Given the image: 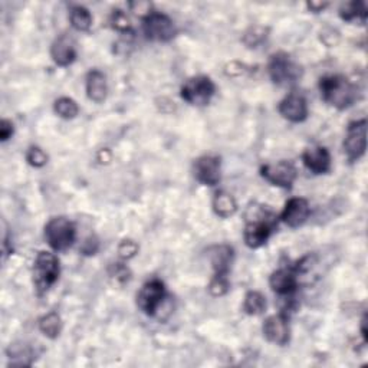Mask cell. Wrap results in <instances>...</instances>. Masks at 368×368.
<instances>
[{"label":"cell","instance_id":"1","mask_svg":"<svg viewBox=\"0 0 368 368\" xmlns=\"http://www.w3.org/2000/svg\"><path fill=\"white\" fill-rule=\"evenodd\" d=\"M276 228V216L262 205H250L246 211L244 240L248 248L259 249L271 237Z\"/></svg>","mask_w":368,"mask_h":368},{"label":"cell","instance_id":"2","mask_svg":"<svg viewBox=\"0 0 368 368\" xmlns=\"http://www.w3.org/2000/svg\"><path fill=\"white\" fill-rule=\"evenodd\" d=\"M322 100L337 109H347L358 100V88L341 75H328L319 81Z\"/></svg>","mask_w":368,"mask_h":368},{"label":"cell","instance_id":"3","mask_svg":"<svg viewBox=\"0 0 368 368\" xmlns=\"http://www.w3.org/2000/svg\"><path fill=\"white\" fill-rule=\"evenodd\" d=\"M61 266L58 258L51 252L42 250L34 262V284L38 295L47 293L58 280Z\"/></svg>","mask_w":368,"mask_h":368},{"label":"cell","instance_id":"4","mask_svg":"<svg viewBox=\"0 0 368 368\" xmlns=\"http://www.w3.org/2000/svg\"><path fill=\"white\" fill-rule=\"evenodd\" d=\"M45 239L53 250L64 252L75 242V224L66 218H52L45 226Z\"/></svg>","mask_w":368,"mask_h":368},{"label":"cell","instance_id":"5","mask_svg":"<svg viewBox=\"0 0 368 368\" xmlns=\"http://www.w3.org/2000/svg\"><path fill=\"white\" fill-rule=\"evenodd\" d=\"M267 73L272 82L279 87L292 85L301 78V66L293 62L291 56L285 52H278L271 56V61L267 65Z\"/></svg>","mask_w":368,"mask_h":368},{"label":"cell","instance_id":"6","mask_svg":"<svg viewBox=\"0 0 368 368\" xmlns=\"http://www.w3.org/2000/svg\"><path fill=\"white\" fill-rule=\"evenodd\" d=\"M216 92V85L209 77L199 75L189 78L183 83L180 95L184 101L190 105L205 107L210 103Z\"/></svg>","mask_w":368,"mask_h":368},{"label":"cell","instance_id":"7","mask_svg":"<svg viewBox=\"0 0 368 368\" xmlns=\"http://www.w3.org/2000/svg\"><path fill=\"white\" fill-rule=\"evenodd\" d=\"M143 32L148 40L153 42H170L176 34V25L166 13L153 10L143 19Z\"/></svg>","mask_w":368,"mask_h":368},{"label":"cell","instance_id":"8","mask_svg":"<svg viewBox=\"0 0 368 368\" xmlns=\"http://www.w3.org/2000/svg\"><path fill=\"white\" fill-rule=\"evenodd\" d=\"M166 300V285L160 279H151L143 285L137 295V306L141 313L154 317Z\"/></svg>","mask_w":368,"mask_h":368},{"label":"cell","instance_id":"9","mask_svg":"<svg viewBox=\"0 0 368 368\" xmlns=\"http://www.w3.org/2000/svg\"><path fill=\"white\" fill-rule=\"evenodd\" d=\"M367 150V120L352 121L348 124L345 140H344V153L348 161H358Z\"/></svg>","mask_w":368,"mask_h":368},{"label":"cell","instance_id":"10","mask_svg":"<svg viewBox=\"0 0 368 368\" xmlns=\"http://www.w3.org/2000/svg\"><path fill=\"white\" fill-rule=\"evenodd\" d=\"M261 176L276 187L291 189L296 177H298V170H296L293 163L288 160H280L276 163L262 166Z\"/></svg>","mask_w":368,"mask_h":368},{"label":"cell","instance_id":"11","mask_svg":"<svg viewBox=\"0 0 368 368\" xmlns=\"http://www.w3.org/2000/svg\"><path fill=\"white\" fill-rule=\"evenodd\" d=\"M196 180L205 186L213 187L219 184L222 177V161L218 155H202L193 166Z\"/></svg>","mask_w":368,"mask_h":368},{"label":"cell","instance_id":"12","mask_svg":"<svg viewBox=\"0 0 368 368\" xmlns=\"http://www.w3.org/2000/svg\"><path fill=\"white\" fill-rule=\"evenodd\" d=\"M263 335L269 343L275 345H287L291 338V328H289V318L288 314L280 313L266 318L263 322Z\"/></svg>","mask_w":368,"mask_h":368},{"label":"cell","instance_id":"13","mask_svg":"<svg viewBox=\"0 0 368 368\" xmlns=\"http://www.w3.org/2000/svg\"><path fill=\"white\" fill-rule=\"evenodd\" d=\"M269 285L282 298H291L300 288V280L292 267H280L269 278Z\"/></svg>","mask_w":368,"mask_h":368},{"label":"cell","instance_id":"14","mask_svg":"<svg viewBox=\"0 0 368 368\" xmlns=\"http://www.w3.org/2000/svg\"><path fill=\"white\" fill-rule=\"evenodd\" d=\"M279 114L291 122H302L308 118V103L305 96L298 92L288 94L279 103Z\"/></svg>","mask_w":368,"mask_h":368},{"label":"cell","instance_id":"15","mask_svg":"<svg viewBox=\"0 0 368 368\" xmlns=\"http://www.w3.org/2000/svg\"><path fill=\"white\" fill-rule=\"evenodd\" d=\"M311 215V207L306 199L302 197H292L287 202L284 211L280 213V220L284 222L289 228L295 229L302 226Z\"/></svg>","mask_w":368,"mask_h":368},{"label":"cell","instance_id":"16","mask_svg":"<svg viewBox=\"0 0 368 368\" xmlns=\"http://www.w3.org/2000/svg\"><path fill=\"white\" fill-rule=\"evenodd\" d=\"M302 161L314 174H327L331 170V154L322 146L306 148L302 154Z\"/></svg>","mask_w":368,"mask_h":368},{"label":"cell","instance_id":"17","mask_svg":"<svg viewBox=\"0 0 368 368\" xmlns=\"http://www.w3.org/2000/svg\"><path fill=\"white\" fill-rule=\"evenodd\" d=\"M51 56L58 66H69L77 60V45L75 40L69 35H61L53 40L51 47Z\"/></svg>","mask_w":368,"mask_h":368},{"label":"cell","instance_id":"18","mask_svg":"<svg viewBox=\"0 0 368 368\" xmlns=\"http://www.w3.org/2000/svg\"><path fill=\"white\" fill-rule=\"evenodd\" d=\"M108 94V85L105 75L98 69H92L87 75V95L91 101L101 104Z\"/></svg>","mask_w":368,"mask_h":368},{"label":"cell","instance_id":"19","mask_svg":"<svg viewBox=\"0 0 368 368\" xmlns=\"http://www.w3.org/2000/svg\"><path fill=\"white\" fill-rule=\"evenodd\" d=\"M233 257V248H231L229 245H219L211 248L210 262L215 269V275H229Z\"/></svg>","mask_w":368,"mask_h":368},{"label":"cell","instance_id":"20","mask_svg":"<svg viewBox=\"0 0 368 368\" xmlns=\"http://www.w3.org/2000/svg\"><path fill=\"white\" fill-rule=\"evenodd\" d=\"M211 206H213L215 213L222 219H228L237 211V203L235 200V197L224 190H219L215 194Z\"/></svg>","mask_w":368,"mask_h":368},{"label":"cell","instance_id":"21","mask_svg":"<svg viewBox=\"0 0 368 368\" xmlns=\"http://www.w3.org/2000/svg\"><path fill=\"white\" fill-rule=\"evenodd\" d=\"M70 25L78 32H88L92 26V15L91 12L83 6H73L69 10Z\"/></svg>","mask_w":368,"mask_h":368},{"label":"cell","instance_id":"22","mask_svg":"<svg viewBox=\"0 0 368 368\" xmlns=\"http://www.w3.org/2000/svg\"><path fill=\"white\" fill-rule=\"evenodd\" d=\"M38 325L40 332L51 339L58 338L62 331V319L56 313H49L44 315L39 319Z\"/></svg>","mask_w":368,"mask_h":368},{"label":"cell","instance_id":"23","mask_svg":"<svg viewBox=\"0 0 368 368\" xmlns=\"http://www.w3.org/2000/svg\"><path fill=\"white\" fill-rule=\"evenodd\" d=\"M367 5L364 2H351L345 3L339 9V16L345 22H361L365 23L367 21Z\"/></svg>","mask_w":368,"mask_h":368},{"label":"cell","instance_id":"24","mask_svg":"<svg viewBox=\"0 0 368 368\" xmlns=\"http://www.w3.org/2000/svg\"><path fill=\"white\" fill-rule=\"evenodd\" d=\"M266 309V298L258 291H249L244 301L245 314L250 317H257L265 313Z\"/></svg>","mask_w":368,"mask_h":368},{"label":"cell","instance_id":"25","mask_svg":"<svg viewBox=\"0 0 368 368\" xmlns=\"http://www.w3.org/2000/svg\"><path fill=\"white\" fill-rule=\"evenodd\" d=\"M53 111H55L56 116L64 118V120H73V118H75L78 116L79 107L73 100V98L61 96V98H58V100L55 101Z\"/></svg>","mask_w":368,"mask_h":368},{"label":"cell","instance_id":"26","mask_svg":"<svg viewBox=\"0 0 368 368\" xmlns=\"http://www.w3.org/2000/svg\"><path fill=\"white\" fill-rule=\"evenodd\" d=\"M9 358H10V365H31L34 354L32 350L22 344V345H12L9 350Z\"/></svg>","mask_w":368,"mask_h":368},{"label":"cell","instance_id":"27","mask_svg":"<svg viewBox=\"0 0 368 368\" xmlns=\"http://www.w3.org/2000/svg\"><path fill=\"white\" fill-rule=\"evenodd\" d=\"M231 284L228 275H213V278L210 279V284L207 287L209 292L213 296H223L229 292Z\"/></svg>","mask_w":368,"mask_h":368},{"label":"cell","instance_id":"28","mask_svg":"<svg viewBox=\"0 0 368 368\" xmlns=\"http://www.w3.org/2000/svg\"><path fill=\"white\" fill-rule=\"evenodd\" d=\"M266 32L267 29H265L262 26H253L245 34L244 42L249 48H257V45H259L263 39H266Z\"/></svg>","mask_w":368,"mask_h":368},{"label":"cell","instance_id":"29","mask_svg":"<svg viewBox=\"0 0 368 368\" xmlns=\"http://www.w3.org/2000/svg\"><path fill=\"white\" fill-rule=\"evenodd\" d=\"M111 25L118 32H131L133 31V26L130 23L129 16H127L125 13L122 10H120V9L112 12V15H111Z\"/></svg>","mask_w":368,"mask_h":368},{"label":"cell","instance_id":"30","mask_svg":"<svg viewBox=\"0 0 368 368\" xmlns=\"http://www.w3.org/2000/svg\"><path fill=\"white\" fill-rule=\"evenodd\" d=\"M26 161L35 168H42L48 163V155L39 147H31L26 153Z\"/></svg>","mask_w":368,"mask_h":368},{"label":"cell","instance_id":"31","mask_svg":"<svg viewBox=\"0 0 368 368\" xmlns=\"http://www.w3.org/2000/svg\"><path fill=\"white\" fill-rule=\"evenodd\" d=\"M138 253V245L131 239H125L118 245V254L122 261H130Z\"/></svg>","mask_w":368,"mask_h":368},{"label":"cell","instance_id":"32","mask_svg":"<svg viewBox=\"0 0 368 368\" xmlns=\"http://www.w3.org/2000/svg\"><path fill=\"white\" fill-rule=\"evenodd\" d=\"M109 275L112 278H116V280L121 282V284H124V282H127L130 279L131 276V272H130V269L127 267L125 265L122 263H114L111 267H109Z\"/></svg>","mask_w":368,"mask_h":368},{"label":"cell","instance_id":"33","mask_svg":"<svg viewBox=\"0 0 368 368\" xmlns=\"http://www.w3.org/2000/svg\"><path fill=\"white\" fill-rule=\"evenodd\" d=\"M100 249V242H98V239L95 236H90L81 246V253L87 254V257H91V254H95Z\"/></svg>","mask_w":368,"mask_h":368},{"label":"cell","instance_id":"34","mask_svg":"<svg viewBox=\"0 0 368 368\" xmlns=\"http://www.w3.org/2000/svg\"><path fill=\"white\" fill-rule=\"evenodd\" d=\"M130 8H131V12H134L135 15L141 16V19H144L153 12V6L148 2H131Z\"/></svg>","mask_w":368,"mask_h":368},{"label":"cell","instance_id":"35","mask_svg":"<svg viewBox=\"0 0 368 368\" xmlns=\"http://www.w3.org/2000/svg\"><path fill=\"white\" fill-rule=\"evenodd\" d=\"M13 133H15L13 122L9 120H2V122H0V141H2V143H6L9 138H12Z\"/></svg>","mask_w":368,"mask_h":368},{"label":"cell","instance_id":"36","mask_svg":"<svg viewBox=\"0 0 368 368\" xmlns=\"http://www.w3.org/2000/svg\"><path fill=\"white\" fill-rule=\"evenodd\" d=\"M306 6H308V9H309L311 12L319 13V12H322L325 8L328 6V3H325V2H324V3H322V2H308Z\"/></svg>","mask_w":368,"mask_h":368},{"label":"cell","instance_id":"37","mask_svg":"<svg viewBox=\"0 0 368 368\" xmlns=\"http://www.w3.org/2000/svg\"><path fill=\"white\" fill-rule=\"evenodd\" d=\"M361 335L364 338V343L368 341V334H367V315L364 314L363 319H361Z\"/></svg>","mask_w":368,"mask_h":368}]
</instances>
